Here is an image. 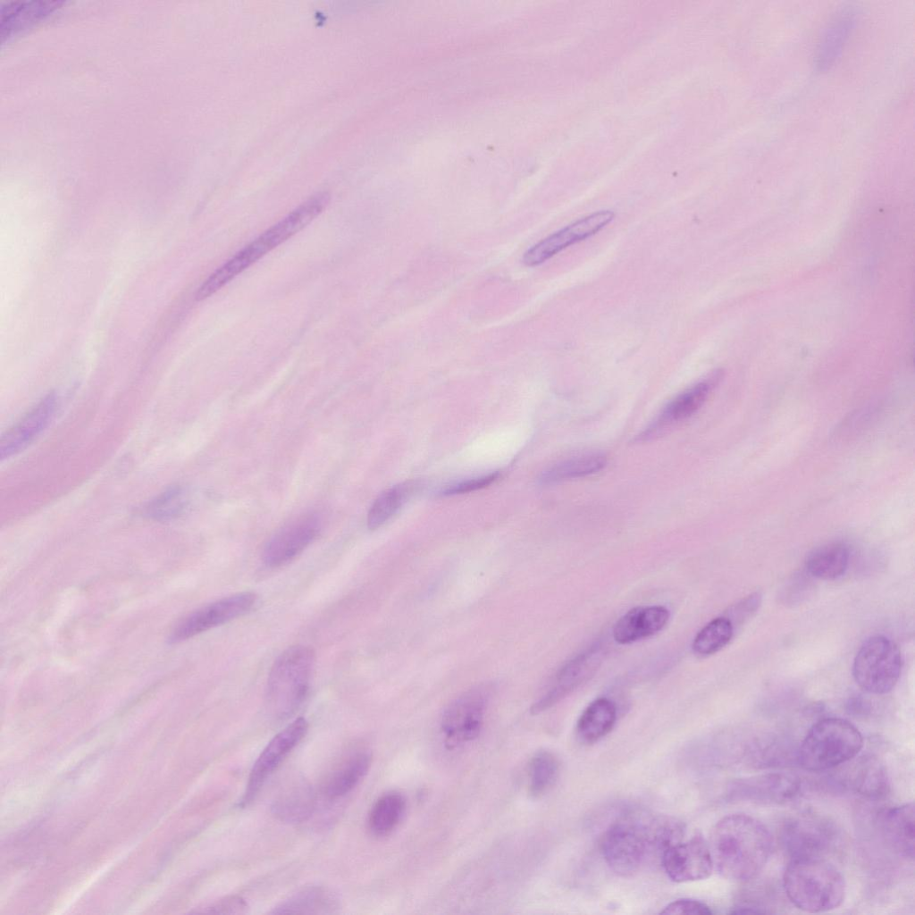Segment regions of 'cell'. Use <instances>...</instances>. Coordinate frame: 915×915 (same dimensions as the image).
I'll use <instances>...</instances> for the list:
<instances>
[{
	"mask_svg": "<svg viewBox=\"0 0 915 915\" xmlns=\"http://www.w3.org/2000/svg\"><path fill=\"white\" fill-rule=\"evenodd\" d=\"M308 729L304 718H298L279 732L264 747L254 763L240 801L241 806L251 802L285 757L301 742Z\"/></svg>",
	"mask_w": 915,
	"mask_h": 915,
	"instance_id": "10",
	"label": "cell"
},
{
	"mask_svg": "<svg viewBox=\"0 0 915 915\" xmlns=\"http://www.w3.org/2000/svg\"><path fill=\"white\" fill-rule=\"evenodd\" d=\"M606 463V457L599 453L571 458L545 470L539 481L546 485L585 476L601 470Z\"/></svg>",
	"mask_w": 915,
	"mask_h": 915,
	"instance_id": "28",
	"label": "cell"
},
{
	"mask_svg": "<svg viewBox=\"0 0 915 915\" xmlns=\"http://www.w3.org/2000/svg\"><path fill=\"white\" fill-rule=\"evenodd\" d=\"M406 809V799L401 793L389 792L382 794L370 810L368 829L375 836L389 835L402 821Z\"/></svg>",
	"mask_w": 915,
	"mask_h": 915,
	"instance_id": "25",
	"label": "cell"
},
{
	"mask_svg": "<svg viewBox=\"0 0 915 915\" xmlns=\"http://www.w3.org/2000/svg\"><path fill=\"white\" fill-rule=\"evenodd\" d=\"M902 667V654L896 643L884 635H874L860 647L853 659L852 676L866 693L885 694L897 684Z\"/></svg>",
	"mask_w": 915,
	"mask_h": 915,
	"instance_id": "7",
	"label": "cell"
},
{
	"mask_svg": "<svg viewBox=\"0 0 915 915\" xmlns=\"http://www.w3.org/2000/svg\"><path fill=\"white\" fill-rule=\"evenodd\" d=\"M709 846L713 865L722 877L746 882L766 865L772 836L758 819L746 814H731L714 826Z\"/></svg>",
	"mask_w": 915,
	"mask_h": 915,
	"instance_id": "1",
	"label": "cell"
},
{
	"mask_svg": "<svg viewBox=\"0 0 915 915\" xmlns=\"http://www.w3.org/2000/svg\"><path fill=\"white\" fill-rule=\"evenodd\" d=\"M734 625L726 617H718L704 625L693 642V652L701 657L712 655L724 648L732 639Z\"/></svg>",
	"mask_w": 915,
	"mask_h": 915,
	"instance_id": "30",
	"label": "cell"
},
{
	"mask_svg": "<svg viewBox=\"0 0 915 915\" xmlns=\"http://www.w3.org/2000/svg\"><path fill=\"white\" fill-rule=\"evenodd\" d=\"M372 755L367 750H357L342 757L328 772L322 790L328 799H338L350 793L367 774Z\"/></svg>",
	"mask_w": 915,
	"mask_h": 915,
	"instance_id": "19",
	"label": "cell"
},
{
	"mask_svg": "<svg viewBox=\"0 0 915 915\" xmlns=\"http://www.w3.org/2000/svg\"><path fill=\"white\" fill-rule=\"evenodd\" d=\"M558 771V760L551 751H537L529 764L530 794L536 798L545 794L554 785Z\"/></svg>",
	"mask_w": 915,
	"mask_h": 915,
	"instance_id": "31",
	"label": "cell"
},
{
	"mask_svg": "<svg viewBox=\"0 0 915 915\" xmlns=\"http://www.w3.org/2000/svg\"><path fill=\"white\" fill-rule=\"evenodd\" d=\"M834 837L832 826L813 817L791 819L782 830L783 845L791 859L824 857L833 844Z\"/></svg>",
	"mask_w": 915,
	"mask_h": 915,
	"instance_id": "15",
	"label": "cell"
},
{
	"mask_svg": "<svg viewBox=\"0 0 915 915\" xmlns=\"http://www.w3.org/2000/svg\"><path fill=\"white\" fill-rule=\"evenodd\" d=\"M801 785V781L794 775L768 773L732 782L728 795L736 800L783 803L797 797Z\"/></svg>",
	"mask_w": 915,
	"mask_h": 915,
	"instance_id": "16",
	"label": "cell"
},
{
	"mask_svg": "<svg viewBox=\"0 0 915 915\" xmlns=\"http://www.w3.org/2000/svg\"><path fill=\"white\" fill-rule=\"evenodd\" d=\"M415 483H402L381 493L367 514V526L375 530L387 522L412 494Z\"/></svg>",
	"mask_w": 915,
	"mask_h": 915,
	"instance_id": "29",
	"label": "cell"
},
{
	"mask_svg": "<svg viewBox=\"0 0 915 915\" xmlns=\"http://www.w3.org/2000/svg\"><path fill=\"white\" fill-rule=\"evenodd\" d=\"M490 688L480 685L463 693L444 710L441 729L448 749L472 742L483 727Z\"/></svg>",
	"mask_w": 915,
	"mask_h": 915,
	"instance_id": "8",
	"label": "cell"
},
{
	"mask_svg": "<svg viewBox=\"0 0 915 915\" xmlns=\"http://www.w3.org/2000/svg\"><path fill=\"white\" fill-rule=\"evenodd\" d=\"M599 652V649L592 648L569 660L557 673L546 693L532 705L530 712L536 715L550 709L588 679L597 668Z\"/></svg>",
	"mask_w": 915,
	"mask_h": 915,
	"instance_id": "18",
	"label": "cell"
},
{
	"mask_svg": "<svg viewBox=\"0 0 915 915\" xmlns=\"http://www.w3.org/2000/svg\"><path fill=\"white\" fill-rule=\"evenodd\" d=\"M614 218L615 213L610 210L581 218L533 245L524 254L522 261L526 266L539 265L567 247L596 234Z\"/></svg>",
	"mask_w": 915,
	"mask_h": 915,
	"instance_id": "12",
	"label": "cell"
},
{
	"mask_svg": "<svg viewBox=\"0 0 915 915\" xmlns=\"http://www.w3.org/2000/svg\"><path fill=\"white\" fill-rule=\"evenodd\" d=\"M257 596L252 592H238L206 604L182 618L174 627L172 642H180L218 626L252 609Z\"/></svg>",
	"mask_w": 915,
	"mask_h": 915,
	"instance_id": "9",
	"label": "cell"
},
{
	"mask_svg": "<svg viewBox=\"0 0 915 915\" xmlns=\"http://www.w3.org/2000/svg\"><path fill=\"white\" fill-rule=\"evenodd\" d=\"M661 914H693L709 915L712 914L710 908L705 903L693 899H678L667 904Z\"/></svg>",
	"mask_w": 915,
	"mask_h": 915,
	"instance_id": "35",
	"label": "cell"
},
{
	"mask_svg": "<svg viewBox=\"0 0 915 915\" xmlns=\"http://www.w3.org/2000/svg\"><path fill=\"white\" fill-rule=\"evenodd\" d=\"M617 719L615 703L608 698H598L583 711L576 724V735L585 743H593L608 735Z\"/></svg>",
	"mask_w": 915,
	"mask_h": 915,
	"instance_id": "23",
	"label": "cell"
},
{
	"mask_svg": "<svg viewBox=\"0 0 915 915\" xmlns=\"http://www.w3.org/2000/svg\"><path fill=\"white\" fill-rule=\"evenodd\" d=\"M761 600L762 594L760 592H753L732 606L726 617L734 627L735 625H742L759 609Z\"/></svg>",
	"mask_w": 915,
	"mask_h": 915,
	"instance_id": "33",
	"label": "cell"
},
{
	"mask_svg": "<svg viewBox=\"0 0 915 915\" xmlns=\"http://www.w3.org/2000/svg\"><path fill=\"white\" fill-rule=\"evenodd\" d=\"M848 707L850 712L855 714H865V712L869 711V706L867 703L866 700H863L860 697L851 699L848 703Z\"/></svg>",
	"mask_w": 915,
	"mask_h": 915,
	"instance_id": "38",
	"label": "cell"
},
{
	"mask_svg": "<svg viewBox=\"0 0 915 915\" xmlns=\"http://www.w3.org/2000/svg\"><path fill=\"white\" fill-rule=\"evenodd\" d=\"M651 820V815L631 811L606 830L601 841V851L605 861L614 872L624 877L631 876L647 860L654 858Z\"/></svg>",
	"mask_w": 915,
	"mask_h": 915,
	"instance_id": "6",
	"label": "cell"
},
{
	"mask_svg": "<svg viewBox=\"0 0 915 915\" xmlns=\"http://www.w3.org/2000/svg\"><path fill=\"white\" fill-rule=\"evenodd\" d=\"M340 908L337 895L330 889L306 886L279 903L272 914H332Z\"/></svg>",
	"mask_w": 915,
	"mask_h": 915,
	"instance_id": "22",
	"label": "cell"
},
{
	"mask_svg": "<svg viewBox=\"0 0 915 915\" xmlns=\"http://www.w3.org/2000/svg\"><path fill=\"white\" fill-rule=\"evenodd\" d=\"M659 861L667 877L677 883L705 879L714 867L709 846L701 835L671 844Z\"/></svg>",
	"mask_w": 915,
	"mask_h": 915,
	"instance_id": "11",
	"label": "cell"
},
{
	"mask_svg": "<svg viewBox=\"0 0 915 915\" xmlns=\"http://www.w3.org/2000/svg\"><path fill=\"white\" fill-rule=\"evenodd\" d=\"M863 747L860 732L840 718H826L815 723L798 750V762L806 770L820 772L851 760Z\"/></svg>",
	"mask_w": 915,
	"mask_h": 915,
	"instance_id": "5",
	"label": "cell"
},
{
	"mask_svg": "<svg viewBox=\"0 0 915 915\" xmlns=\"http://www.w3.org/2000/svg\"><path fill=\"white\" fill-rule=\"evenodd\" d=\"M248 910V904L243 898L238 895L228 896L216 901L206 907L202 913L212 914H243Z\"/></svg>",
	"mask_w": 915,
	"mask_h": 915,
	"instance_id": "36",
	"label": "cell"
},
{
	"mask_svg": "<svg viewBox=\"0 0 915 915\" xmlns=\"http://www.w3.org/2000/svg\"><path fill=\"white\" fill-rule=\"evenodd\" d=\"M669 619V611L662 606L634 608L616 623L613 637L620 644H628L659 632Z\"/></svg>",
	"mask_w": 915,
	"mask_h": 915,
	"instance_id": "20",
	"label": "cell"
},
{
	"mask_svg": "<svg viewBox=\"0 0 915 915\" xmlns=\"http://www.w3.org/2000/svg\"><path fill=\"white\" fill-rule=\"evenodd\" d=\"M783 880L788 899L807 912L828 911L839 907L844 900V877L824 857L791 859Z\"/></svg>",
	"mask_w": 915,
	"mask_h": 915,
	"instance_id": "3",
	"label": "cell"
},
{
	"mask_svg": "<svg viewBox=\"0 0 915 915\" xmlns=\"http://www.w3.org/2000/svg\"><path fill=\"white\" fill-rule=\"evenodd\" d=\"M328 201V195L320 193L301 204L211 273L197 289V297L206 299L214 295L244 270L300 231L323 212Z\"/></svg>",
	"mask_w": 915,
	"mask_h": 915,
	"instance_id": "2",
	"label": "cell"
},
{
	"mask_svg": "<svg viewBox=\"0 0 915 915\" xmlns=\"http://www.w3.org/2000/svg\"><path fill=\"white\" fill-rule=\"evenodd\" d=\"M315 808V796L309 785L297 783L285 789L273 802V810L281 820L301 822Z\"/></svg>",
	"mask_w": 915,
	"mask_h": 915,
	"instance_id": "26",
	"label": "cell"
},
{
	"mask_svg": "<svg viewBox=\"0 0 915 915\" xmlns=\"http://www.w3.org/2000/svg\"><path fill=\"white\" fill-rule=\"evenodd\" d=\"M850 551L843 542H829L812 550L805 560V570L820 580H835L842 576L849 565Z\"/></svg>",
	"mask_w": 915,
	"mask_h": 915,
	"instance_id": "24",
	"label": "cell"
},
{
	"mask_svg": "<svg viewBox=\"0 0 915 915\" xmlns=\"http://www.w3.org/2000/svg\"><path fill=\"white\" fill-rule=\"evenodd\" d=\"M881 829L889 845L899 854L914 856V804L905 803L885 811L880 819Z\"/></svg>",
	"mask_w": 915,
	"mask_h": 915,
	"instance_id": "21",
	"label": "cell"
},
{
	"mask_svg": "<svg viewBox=\"0 0 915 915\" xmlns=\"http://www.w3.org/2000/svg\"><path fill=\"white\" fill-rule=\"evenodd\" d=\"M721 378L717 371L695 383L671 399L656 418L637 436V441H645L662 433L667 428L692 416L708 399Z\"/></svg>",
	"mask_w": 915,
	"mask_h": 915,
	"instance_id": "14",
	"label": "cell"
},
{
	"mask_svg": "<svg viewBox=\"0 0 915 915\" xmlns=\"http://www.w3.org/2000/svg\"><path fill=\"white\" fill-rule=\"evenodd\" d=\"M320 530L321 519L317 514L301 515L268 541L263 551L264 563L269 567L287 564L314 541Z\"/></svg>",
	"mask_w": 915,
	"mask_h": 915,
	"instance_id": "13",
	"label": "cell"
},
{
	"mask_svg": "<svg viewBox=\"0 0 915 915\" xmlns=\"http://www.w3.org/2000/svg\"><path fill=\"white\" fill-rule=\"evenodd\" d=\"M851 785L860 794L871 798L884 797L889 788L888 777L883 764L876 758L861 759L854 767Z\"/></svg>",
	"mask_w": 915,
	"mask_h": 915,
	"instance_id": "27",
	"label": "cell"
},
{
	"mask_svg": "<svg viewBox=\"0 0 915 915\" xmlns=\"http://www.w3.org/2000/svg\"><path fill=\"white\" fill-rule=\"evenodd\" d=\"M315 664V653L309 646L286 649L273 662L267 678L265 702L277 719L290 717L305 701Z\"/></svg>",
	"mask_w": 915,
	"mask_h": 915,
	"instance_id": "4",
	"label": "cell"
},
{
	"mask_svg": "<svg viewBox=\"0 0 915 915\" xmlns=\"http://www.w3.org/2000/svg\"><path fill=\"white\" fill-rule=\"evenodd\" d=\"M849 21H839L828 31L820 50L822 62H830L841 48L844 38L847 35Z\"/></svg>",
	"mask_w": 915,
	"mask_h": 915,
	"instance_id": "34",
	"label": "cell"
},
{
	"mask_svg": "<svg viewBox=\"0 0 915 915\" xmlns=\"http://www.w3.org/2000/svg\"><path fill=\"white\" fill-rule=\"evenodd\" d=\"M186 497L183 490L179 487L171 488L155 499L146 508V514L152 518L164 520L178 516L184 508Z\"/></svg>",
	"mask_w": 915,
	"mask_h": 915,
	"instance_id": "32",
	"label": "cell"
},
{
	"mask_svg": "<svg viewBox=\"0 0 915 915\" xmlns=\"http://www.w3.org/2000/svg\"><path fill=\"white\" fill-rule=\"evenodd\" d=\"M499 477V473H491L487 475L468 479L446 486L441 493L442 495H454L468 492L483 488Z\"/></svg>",
	"mask_w": 915,
	"mask_h": 915,
	"instance_id": "37",
	"label": "cell"
},
{
	"mask_svg": "<svg viewBox=\"0 0 915 915\" xmlns=\"http://www.w3.org/2000/svg\"><path fill=\"white\" fill-rule=\"evenodd\" d=\"M57 406L54 393L43 398L1 438V459L9 458L24 449L52 420Z\"/></svg>",
	"mask_w": 915,
	"mask_h": 915,
	"instance_id": "17",
	"label": "cell"
}]
</instances>
